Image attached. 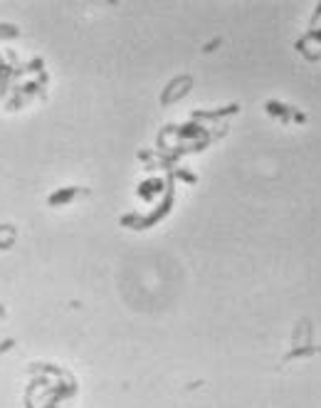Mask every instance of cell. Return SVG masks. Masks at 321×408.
Instances as JSON below:
<instances>
[{"instance_id": "3", "label": "cell", "mask_w": 321, "mask_h": 408, "mask_svg": "<svg viewBox=\"0 0 321 408\" xmlns=\"http://www.w3.org/2000/svg\"><path fill=\"white\" fill-rule=\"evenodd\" d=\"M237 112V107H230V109H218V112H195V119H223L228 114Z\"/></svg>"}, {"instance_id": "1", "label": "cell", "mask_w": 321, "mask_h": 408, "mask_svg": "<svg viewBox=\"0 0 321 408\" xmlns=\"http://www.w3.org/2000/svg\"><path fill=\"white\" fill-rule=\"evenodd\" d=\"M188 89H190V77H178V79H173V82L168 84V89L161 94V102H163V104H168L171 99L183 97Z\"/></svg>"}, {"instance_id": "2", "label": "cell", "mask_w": 321, "mask_h": 408, "mask_svg": "<svg viewBox=\"0 0 321 408\" xmlns=\"http://www.w3.org/2000/svg\"><path fill=\"white\" fill-rule=\"evenodd\" d=\"M79 193V188H62V191H57L52 198H49V203L52 205H60V203H69L74 196Z\"/></svg>"}, {"instance_id": "5", "label": "cell", "mask_w": 321, "mask_h": 408, "mask_svg": "<svg viewBox=\"0 0 321 408\" xmlns=\"http://www.w3.org/2000/svg\"><path fill=\"white\" fill-rule=\"evenodd\" d=\"M0 35H10L13 37V35H18V30L15 27H8V25H0Z\"/></svg>"}, {"instance_id": "4", "label": "cell", "mask_w": 321, "mask_h": 408, "mask_svg": "<svg viewBox=\"0 0 321 408\" xmlns=\"http://www.w3.org/2000/svg\"><path fill=\"white\" fill-rule=\"evenodd\" d=\"M267 109H270L272 114H279L282 119H287V114H289V112H287V107H279L277 102H270V104H267Z\"/></svg>"}]
</instances>
